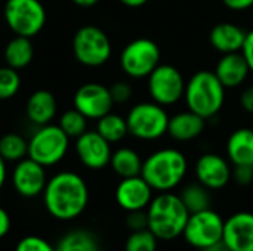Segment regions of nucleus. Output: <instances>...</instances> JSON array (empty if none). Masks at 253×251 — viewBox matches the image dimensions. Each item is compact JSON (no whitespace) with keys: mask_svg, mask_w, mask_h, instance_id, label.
<instances>
[{"mask_svg":"<svg viewBox=\"0 0 253 251\" xmlns=\"http://www.w3.org/2000/svg\"><path fill=\"white\" fill-rule=\"evenodd\" d=\"M240 105L242 108L249 112V114H253V84L246 87L242 95H240Z\"/></svg>","mask_w":253,"mask_h":251,"instance_id":"36","label":"nucleus"},{"mask_svg":"<svg viewBox=\"0 0 253 251\" xmlns=\"http://www.w3.org/2000/svg\"><path fill=\"white\" fill-rule=\"evenodd\" d=\"M197 180L208 189H222L233 178V172L225 158L218 154H203L196 163Z\"/></svg>","mask_w":253,"mask_h":251,"instance_id":"16","label":"nucleus"},{"mask_svg":"<svg viewBox=\"0 0 253 251\" xmlns=\"http://www.w3.org/2000/svg\"><path fill=\"white\" fill-rule=\"evenodd\" d=\"M0 155L7 161H21L28 157V142L16 133H7L0 138Z\"/></svg>","mask_w":253,"mask_h":251,"instance_id":"28","label":"nucleus"},{"mask_svg":"<svg viewBox=\"0 0 253 251\" xmlns=\"http://www.w3.org/2000/svg\"><path fill=\"white\" fill-rule=\"evenodd\" d=\"M200 251H230L228 250V247L225 246V243L221 240V241H218V243H215V244H212V246H209V247H206V249H203V250Z\"/></svg>","mask_w":253,"mask_h":251,"instance_id":"41","label":"nucleus"},{"mask_svg":"<svg viewBox=\"0 0 253 251\" xmlns=\"http://www.w3.org/2000/svg\"><path fill=\"white\" fill-rule=\"evenodd\" d=\"M99 0H73L74 4L80 6V7H92L98 3Z\"/></svg>","mask_w":253,"mask_h":251,"instance_id":"43","label":"nucleus"},{"mask_svg":"<svg viewBox=\"0 0 253 251\" xmlns=\"http://www.w3.org/2000/svg\"><path fill=\"white\" fill-rule=\"evenodd\" d=\"M119 1L127 7H141L145 3H148V0H119Z\"/></svg>","mask_w":253,"mask_h":251,"instance_id":"42","label":"nucleus"},{"mask_svg":"<svg viewBox=\"0 0 253 251\" xmlns=\"http://www.w3.org/2000/svg\"><path fill=\"white\" fill-rule=\"evenodd\" d=\"M96 132L110 143H117L129 135L126 118L113 112H108L98 120Z\"/></svg>","mask_w":253,"mask_h":251,"instance_id":"26","label":"nucleus"},{"mask_svg":"<svg viewBox=\"0 0 253 251\" xmlns=\"http://www.w3.org/2000/svg\"><path fill=\"white\" fill-rule=\"evenodd\" d=\"M252 129H253V123H252Z\"/></svg>","mask_w":253,"mask_h":251,"instance_id":"44","label":"nucleus"},{"mask_svg":"<svg viewBox=\"0 0 253 251\" xmlns=\"http://www.w3.org/2000/svg\"><path fill=\"white\" fill-rule=\"evenodd\" d=\"M148 229L159 240H175L182 235L190 212L184 206L179 195L172 192H160L147 207Z\"/></svg>","mask_w":253,"mask_h":251,"instance_id":"2","label":"nucleus"},{"mask_svg":"<svg viewBox=\"0 0 253 251\" xmlns=\"http://www.w3.org/2000/svg\"><path fill=\"white\" fill-rule=\"evenodd\" d=\"M187 170L188 161L179 149L163 148L144 160L141 176L154 191L168 192L182 182Z\"/></svg>","mask_w":253,"mask_h":251,"instance_id":"3","label":"nucleus"},{"mask_svg":"<svg viewBox=\"0 0 253 251\" xmlns=\"http://www.w3.org/2000/svg\"><path fill=\"white\" fill-rule=\"evenodd\" d=\"M0 13H1V12H0Z\"/></svg>","mask_w":253,"mask_h":251,"instance_id":"45","label":"nucleus"},{"mask_svg":"<svg viewBox=\"0 0 253 251\" xmlns=\"http://www.w3.org/2000/svg\"><path fill=\"white\" fill-rule=\"evenodd\" d=\"M114 101L111 92L101 83H86L80 86L74 95V108L87 120H99L111 112Z\"/></svg>","mask_w":253,"mask_h":251,"instance_id":"12","label":"nucleus"},{"mask_svg":"<svg viewBox=\"0 0 253 251\" xmlns=\"http://www.w3.org/2000/svg\"><path fill=\"white\" fill-rule=\"evenodd\" d=\"M147 78L150 96L156 104L170 107L184 98L187 83L181 71L173 65L160 64Z\"/></svg>","mask_w":253,"mask_h":251,"instance_id":"11","label":"nucleus"},{"mask_svg":"<svg viewBox=\"0 0 253 251\" xmlns=\"http://www.w3.org/2000/svg\"><path fill=\"white\" fill-rule=\"evenodd\" d=\"M15 251H55V247L42 237L27 235L16 243Z\"/></svg>","mask_w":253,"mask_h":251,"instance_id":"32","label":"nucleus"},{"mask_svg":"<svg viewBox=\"0 0 253 251\" xmlns=\"http://www.w3.org/2000/svg\"><path fill=\"white\" fill-rule=\"evenodd\" d=\"M6 176H7V170H6V161L3 160V157L0 155V189L3 188L4 182H6Z\"/></svg>","mask_w":253,"mask_h":251,"instance_id":"40","label":"nucleus"},{"mask_svg":"<svg viewBox=\"0 0 253 251\" xmlns=\"http://www.w3.org/2000/svg\"><path fill=\"white\" fill-rule=\"evenodd\" d=\"M3 18L15 36L31 38L43 30L46 9L40 0H6Z\"/></svg>","mask_w":253,"mask_h":251,"instance_id":"7","label":"nucleus"},{"mask_svg":"<svg viewBox=\"0 0 253 251\" xmlns=\"http://www.w3.org/2000/svg\"><path fill=\"white\" fill-rule=\"evenodd\" d=\"M222 241L230 251H253V213L240 212L228 217Z\"/></svg>","mask_w":253,"mask_h":251,"instance_id":"17","label":"nucleus"},{"mask_svg":"<svg viewBox=\"0 0 253 251\" xmlns=\"http://www.w3.org/2000/svg\"><path fill=\"white\" fill-rule=\"evenodd\" d=\"M70 138L59 126H39L28 141V157L43 167H52L64 160L68 152Z\"/></svg>","mask_w":253,"mask_h":251,"instance_id":"6","label":"nucleus"},{"mask_svg":"<svg viewBox=\"0 0 253 251\" xmlns=\"http://www.w3.org/2000/svg\"><path fill=\"white\" fill-rule=\"evenodd\" d=\"M206 126V120L193 111L178 112L169 120L168 133L178 142H190L199 138Z\"/></svg>","mask_w":253,"mask_h":251,"instance_id":"20","label":"nucleus"},{"mask_svg":"<svg viewBox=\"0 0 253 251\" xmlns=\"http://www.w3.org/2000/svg\"><path fill=\"white\" fill-rule=\"evenodd\" d=\"M142 163L144 161L141 160L139 154L132 148H119L111 154L110 160L113 172L122 179L139 176L142 172Z\"/></svg>","mask_w":253,"mask_h":251,"instance_id":"24","label":"nucleus"},{"mask_svg":"<svg viewBox=\"0 0 253 251\" xmlns=\"http://www.w3.org/2000/svg\"><path fill=\"white\" fill-rule=\"evenodd\" d=\"M4 62L7 67L15 70H22L33 61L34 47L28 37L15 36L4 47Z\"/></svg>","mask_w":253,"mask_h":251,"instance_id":"23","label":"nucleus"},{"mask_svg":"<svg viewBox=\"0 0 253 251\" xmlns=\"http://www.w3.org/2000/svg\"><path fill=\"white\" fill-rule=\"evenodd\" d=\"M234 172H233V179L242 185V186H248L253 182V166H234Z\"/></svg>","mask_w":253,"mask_h":251,"instance_id":"35","label":"nucleus"},{"mask_svg":"<svg viewBox=\"0 0 253 251\" xmlns=\"http://www.w3.org/2000/svg\"><path fill=\"white\" fill-rule=\"evenodd\" d=\"M159 44L147 37L135 38L120 53V67L130 78H145L160 65Z\"/></svg>","mask_w":253,"mask_h":251,"instance_id":"9","label":"nucleus"},{"mask_svg":"<svg viewBox=\"0 0 253 251\" xmlns=\"http://www.w3.org/2000/svg\"><path fill=\"white\" fill-rule=\"evenodd\" d=\"M157 237L150 229L132 232L125 244V251H157Z\"/></svg>","mask_w":253,"mask_h":251,"instance_id":"30","label":"nucleus"},{"mask_svg":"<svg viewBox=\"0 0 253 251\" xmlns=\"http://www.w3.org/2000/svg\"><path fill=\"white\" fill-rule=\"evenodd\" d=\"M153 191L141 175L125 178L116 188V201L126 212L145 210L153 200Z\"/></svg>","mask_w":253,"mask_h":251,"instance_id":"15","label":"nucleus"},{"mask_svg":"<svg viewBox=\"0 0 253 251\" xmlns=\"http://www.w3.org/2000/svg\"><path fill=\"white\" fill-rule=\"evenodd\" d=\"M21 87V77L18 70L10 67H0V101L13 98Z\"/></svg>","mask_w":253,"mask_h":251,"instance_id":"31","label":"nucleus"},{"mask_svg":"<svg viewBox=\"0 0 253 251\" xmlns=\"http://www.w3.org/2000/svg\"><path fill=\"white\" fill-rule=\"evenodd\" d=\"M246 31L233 22H221L216 24L211 34L209 40L215 50L224 53H233V52H242L245 40H246Z\"/></svg>","mask_w":253,"mask_h":251,"instance_id":"19","label":"nucleus"},{"mask_svg":"<svg viewBox=\"0 0 253 251\" xmlns=\"http://www.w3.org/2000/svg\"><path fill=\"white\" fill-rule=\"evenodd\" d=\"M113 47L108 36L96 25L80 27L73 37V53L84 67H101L108 62Z\"/></svg>","mask_w":253,"mask_h":251,"instance_id":"8","label":"nucleus"},{"mask_svg":"<svg viewBox=\"0 0 253 251\" xmlns=\"http://www.w3.org/2000/svg\"><path fill=\"white\" fill-rule=\"evenodd\" d=\"M251 72V67L242 52L224 53L215 67V74L225 89H236L242 86Z\"/></svg>","mask_w":253,"mask_h":251,"instance_id":"18","label":"nucleus"},{"mask_svg":"<svg viewBox=\"0 0 253 251\" xmlns=\"http://www.w3.org/2000/svg\"><path fill=\"white\" fill-rule=\"evenodd\" d=\"M225 220L212 209L191 213L184 228L185 241L194 249L203 250L222 240Z\"/></svg>","mask_w":253,"mask_h":251,"instance_id":"10","label":"nucleus"},{"mask_svg":"<svg viewBox=\"0 0 253 251\" xmlns=\"http://www.w3.org/2000/svg\"><path fill=\"white\" fill-rule=\"evenodd\" d=\"M47 213L58 220H73L87 207L89 188L84 179L74 172H59L47 179L43 191Z\"/></svg>","mask_w":253,"mask_h":251,"instance_id":"1","label":"nucleus"},{"mask_svg":"<svg viewBox=\"0 0 253 251\" xmlns=\"http://www.w3.org/2000/svg\"><path fill=\"white\" fill-rule=\"evenodd\" d=\"M110 92H111V98H113L114 104H125V102H127L132 98V93H133L132 86L127 81H116L110 87Z\"/></svg>","mask_w":253,"mask_h":251,"instance_id":"33","label":"nucleus"},{"mask_svg":"<svg viewBox=\"0 0 253 251\" xmlns=\"http://www.w3.org/2000/svg\"><path fill=\"white\" fill-rule=\"evenodd\" d=\"M126 225H127V228H129L132 232H135V231H142V229H148L147 212H145V210L127 212Z\"/></svg>","mask_w":253,"mask_h":251,"instance_id":"34","label":"nucleus"},{"mask_svg":"<svg viewBox=\"0 0 253 251\" xmlns=\"http://www.w3.org/2000/svg\"><path fill=\"white\" fill-rule=\"evenodd\" d=\"M10 226H12V222H10L9 213L3 207H0V240L4 238L9 234Z\"/></svg>","mask_w":253,"mask_h":251,"instance_id":"38","label":"nucleus"},{"mask_svg":"<svg viewBox=\"0 0 253 251\" xmlns=\"http://www.w3.org/2000/svg\"><path fill=\"white\" fill-rule=\"evenodd\" d=\"M187 108L205 120L215 117L225 102V87L215 71H197L185 84Z\"/></svg>","mask_w":253,"mask_h":251,"instance_id":"4","label":"nucleus"},{"mask_svg":"<svg viewBox=\"0 0 253 251\" xmlns=\"http://www.w3.org/2000/svg\"><path fill=\"white\" fill-rule=\"evenodd\" d=\"M209 191L211 189L203 186L200 182L190 183L182 189L179 197H181L184 206L187 207V210L190 212V215L206 210V209H211V194H209Z\"/></svg>","mask_w":253,"mask_h":251,"instance_id":"27","label":"nucleus"},{"mask_svg":"<svg viewBox=\"0 0 253 251\" xmlns=\"http://www.w3.org/2000/svg\"><path fill=\"white\" fill-rule=\"evenodd\" d=\"M76 154L80 163L90 170H101L110 164L111 143L96 130H86L76 139Z\"/></svg>","mask_w":253,"mask_h":251,"instance_id":"14","label":"nucleus"},{"mask_svg":"<svg viewBox=\"0 0 253 251\" xmlns=\"http://www.w3.org/2000/svg\"><path fill=\"white\" fill-rule=\"evenodd\" d=\"M55 251H98V241L86 229H74L65 234L55 246Z\"/></svg>","mask_w":253,"mask_h":251,"instance_id":"25","label":"nucleus"},{"mask_svg":"<svg viewBox=\"0 0 253 251\" xmlns=\"http://www.w3.org/2000/svg\"><path fill=\"white\" fill-rule=\"evenodd\" d=\"M222 3L231 10H248L253 6V0H222Z\"/></svg>","mask_w":253,"mask_h":251,"instance_id":"39","label":"nucleus"},{"mask_svg":"<svg viewBox=\"0 0 253 251\" xmlns=\"http://www.w3.org/2000/svg\"><path fill=\"white\" fill-rule=\"evenodd\" d=\"M242 53L245 55V58H246V61H248V64L251 67V71L253 72V30L246 34V40H245Z\"/></svg>","mask_w":253,"mask_h":251,"instance_id":"37","label":"nucleus"},{"mask_svg":"<svg viewBox=\"0 0 253 251\" xmlns=\"http://www.w3.org/2000/svg\"><path fill=\"white\" fill-rule=\"evenodd\" d=\"M58 126L64 130V133L68 138H76L77 139L79 136H82L87 130V118L80 111H77L74 108V109L65 111L61 115Z\"/></svg>","mask_w":253,"mask_h":251,"instance_id":"29","label":"nucleus"},{"mask_svg":"<svg viewBox=\"0 0 253 251\" xmlns=\"http://www.w3.org/2000/svg\"><path fill=\"white\" fill-rule=\"evenodd\" d=\"M170 117L165 107L153 102L136 104L126 115L129 135L139 141H157L168 133Z\"/></svg>","mask_w":253,"mask_h":251,"instance_id":"5","label":"nucleus"},{"mask_svg":"<svg viewBox=\"0 0 253 251\" xmlns=\"http://www.w3.org/2000/svg\"><path fill=\"white\" fill-rule=\"evenodd\" d=\"M47 183L46 167L31 160L22 158L16 163L12 172V185L18 195L24 198H34L43 194Z\"/></svg>","mask_w":253,"mask_h":251,"instance_id":"13","label":"nucleus"},{"mask_svg":"<svg viewBox=\"0 0 253 251\" xmlns=\"http://www.w3.org/2000/svg\"><path fill=\"white\" fill-rule=\"evenodd\" d=\"M227 155L234 166H253L252 127H240L228 136Z\"/></svg>","mask_w":253,"mask_h":251,"instance_id":"21","label":"nucleus"},{"mask_svg":"<svg viewBox=\"0 0 253 251\" xmlns=\"http://www.w3.org/2000/svg\"><path fill=\"white\" fill-rule=\"evenodd\" d=\"M56 99L49 90H36L27 101V117L33 124H50L56 114Z\"/></svg>","mask_w":253,"mask_h":251,"instance_id":"22","label":"nucleus"}]
</instances>
